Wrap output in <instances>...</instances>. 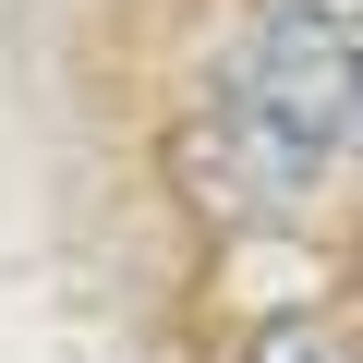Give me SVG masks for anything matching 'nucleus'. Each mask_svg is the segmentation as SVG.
<instances>
[{"label": "nucleus", "instance_id": "f03ea898", "mask_svg": "<svg viewBox=\"0 0 363 363\" xmlns=\"http://www.w3.org/2000/svg\"><path fill=\"white\" fill-rule=\"evenodd\" d=\"M242 363H351V351H339L327 327H267V339H255Z\"/></svg>", "mask_w": 363, "mask_h": 363}, {"label": "nucleus", "instance_id": "7ed1b4c3", "mask_svg": "<svg viewBox=\"0 0 363 363\" xmlns=\"http://www.w3.org/2000/svg\"><path fill=\"white\" fill-rule=\"evenodd\" d=\"M351 145H363V37H351Z\"/></svg>", "mask_w": 363, "mask_h": 363}, {"label": "nucleus", "instance_id": "f257e3e1", "mask_svg": "<svg viewBox=\"0 0 363 363\" xmlns=\"http://www.w3.org/2000/svg\"><path fill=\"white\" fill-rule=\"evenodd\" d=\"M230 145L255 169V194H315L327 182V157L351 145V37L327 13L279 0L242 37V61H230Z\"/></svg>", "mask_w": 363, "mask_h": 363}]
</instances>
